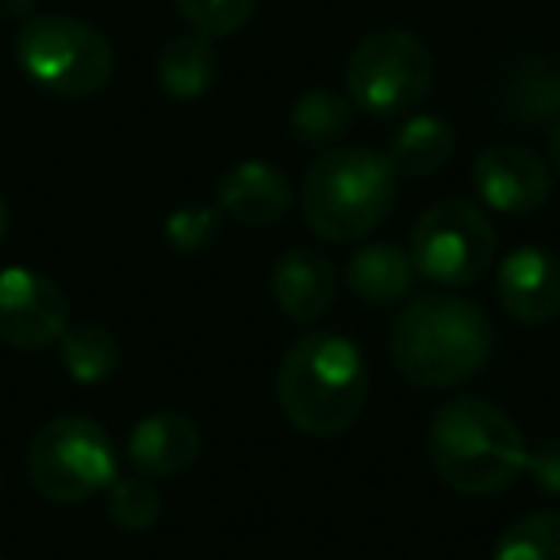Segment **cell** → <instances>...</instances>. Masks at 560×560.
Wrapping results in <instances>:
<instances>
[{
	"label": "cell",
	"instance_id": "obj_13",
	"mask_svg": "<svg viewBox=\"0 0 560 560\" xmlns=\"http://www.w3.org/2000/svg\"><path fill=\"white\" fill-rule=\"evenodd\" d=\"M272 300L292 323H319L338 300V269L312 246L284 249L272 265Z\"/></svg>",
	"mask_w": 560,
	"mask_h": 560
},
{
	"label": "cell",
	"instance_id": "obj_7",
	"mask_svg": "<svg viewBox=\"0 0 560 560\" xmlns=\"http://www.w3.org/2000/svg\"><path fill=\"white\" fill-rule=\"evenodd\" d=\"M27 476L50 503H85L119 476V457L101 422L58 415L27 442Z\"/></svg>",
	"mask_w": 560,
	"mask_h": 560
},
{
	"label": "cell",
	"instance_id": "obj_3",
	"mask_svg": "<svg viewBox=\"0 0 560 560\" xmlns=\"http://www.w3.org/2000/svg\"><path fill=\"white\" fill-rule=\"evenodd\" d=\"M369 365L342 335H304L277 369V404L284 419L312 438H335L361 419Z\"/></svg>",
	"mask_w": 560,
	"mask_h": 560
},
{
	"label": "cell",
	"instance_id": "obj_14",
	"mask_svg": "<svg viewBox=\"0 0 560 560\" xmlns=\"http://www.w3.org/2000/svg\"><path fill=\"white\" fill-rule=\"evenodd\" d=\"M219 211L238 226H272L289 215L292 185L269 162H238L219 177Z\"/></svg>",
	"mask_w": 560,
	"mask_h": 560
},
{
	"label": "cell",
	"instance_id": "obj_21",
	"mask_svg": "<svg viewBox=\"0 0 560 560\" xmlns=\"http://www.w3.org/2000/svg\"><path fill=\"white\" fill-rule=\"evenodd\" d=\"M104 491H108V499H104L108 518L127 534H142L162 518V495L147 476H116Z\"/></svg>",
	"mask_w": 560,
	"mask_h": 560
},
{
	"label": "cell",
	"instance_id": "obj_23",
	"mask_svg": "<svg viewBox=\"0 0 560 560\" xmlns=\"http://www.w3.org/2000/svg\"><path fill=\"white\" fill-rule=\"evenodd\" d=\"M219 211L208 203H185L165 219V238L177 254H200L219 238Z\"/></svg>",
	"mask_w": 560,
	"mask_h": 560
},
{
	"label": "cell",
	"instance_id": "obj_5",
	"mask_svg": "<svg viewBox=\"0 0 560 560\" xmlns=\"http://www.w3.org/2000/svg\"><path fill=\"white\" fill-rule=\"evenodd\" d=\"M346 89L353 108L365 116H407L434 89V55L404 27L369 32L346 58Z\"/></svg>",
	"mask_w": 560,
	"mask_h": 560
},
{
	"label": "cell",
	"instance_id": "obj_4",
	"mask_svg": "<svg viewBox=\"0 0 560 560\" xmlns=\"http://www.w3.org/2000/svg\"><path fill=\"white\" fill-rule=\"evenodd\" d=\"M399 177L384 154L369 147H335L307 170L300 203L323 242H361L388 219Z\"/></svg>",
	"mask_w": 560,
	"mask_h": 560
},
{
	"label": "cell",
	"instance_id": "obj_6",
	"mask_svg": "<svg viewBox=\"0 0 560 560\" xmlns=\"http://www.w3.org/2000/svg\"><path fill=\"white\" fill-rule=\"evenodd\" d=\"M16 62L39 89L58 96H93L116 73L112 43L73 16H32L16 35Z\"/></svg>",
	"mask_w": 560,
	"mask_h": 560
},
{
	"label": "cell",
	"instance_id": "obj_19",
	"mask_svg": "<svg viewBox=\"0 0 560 560\" xmlns=\"http://www.w3.org/2000/svg\"><path fill=\"white\" fill-rule=\"evenodd\" d=\"M353 101L338 89H312L304 93L296 104H292V116H289V127L296 135L300 147H335L353 124Z\"/></svg>",
	"mask_w": 560,
	"mask_h": 560
},
{
	"label": "cell",
	"instance_id": "obj_26",
	"mask_svg": "<svg viewBox=\"0 0 560 560\" xmlns=\"http://www.w3.org/2000/svg\"><path fill=\"white\" fill-rule=\"evenodd\" d=\"M9 203H4V196H0V242H4V234H9Z\"/></svg>",
	"mask_w": 560,
	"mask_h": 560
},
{
	"label": "cell",
	"instance_id": "obj_28",
	"mask_svg": "<svg viewBox=\"0 0 560 560\" xmlns=\"http://www.w3.org/2000/svg\"><path fill=\"white\" fill-rule=\"evenodd\" d=\"M0 560H4V557H0Z\"/></svg>",
	"mask_w": 560,
	"mask_h": 560
},
{
	"label": "cell",
	"instance_id": "obj_20",
	"mask_svg": "<svg viewBox=\"0 0 560 560\" xmlns=\"http://www.w3.org/2000/svg\"><path fill=\"white\" fill-rule=\"evenodd\" d=\"M491 560H560V506L529 511L503 529Z\"/></svg>",
	"mask_w": 560,
	"mask_h": 560
},
{
	"label": "cell",
	"instance_id": "obj_9",
	"mask_svg": "<svg viewBox=\"0 0 560 560\" xmlns=\"http://www.w3.org/2000/svg\"><path fill=\"white\" fill-rule=\"evenodd\" d=\"M70 327V300L58 280L24 265L0 269V342L12 350H47Z\"/></svg>",
	"mask_w": 560,
	"mask_h": 560
},
{
	"label": "cell",
	"instance_id": "obj_2",
	"mask_svg": "<svg viewBox=\"0 0 560 560\" xmlns=\"http://www.w3.org/2000/svg\"><path fill=\"white\" fill-rule=\"evenodd\" d=\"M427 450L434 472L460 495H499L526 476L529 445L499 407L476 396L442 404L430 419Z\"/></svg>",
	"mask_w": 560,
	"mask_h": 560
},
{
	"label": "cell",
	"instance_id": "obj_24",
	"mask_svg": "<svg viewBox=\"0 0 560 560\" xmlns=\"http://www.w3.org/2000/svg\"><path fill=\"white\" fill-rule=\"evenodd\" d=\"M526 476L545 491V495L560 499V438H545L529 450L526 457Z\"/></svg>",
	"mask_w": 560,
	"mask_h": 560
},
{
	"label": "cell",
	"instance_id": "obj_27",
	"mask_svg": "<svg viewBox=\"0 0 560 560\" xmlns=\"http://www.w3.org/2000/svg\"><path fill=\"white\" fill-rule=\"evenodd\" d=\"M557 104H560V78H557Z\"/></svg>",
	"mask_w": 560,
	"mask_h": 560
},
{
	"label": "cell",
	"instance_id": "obj_16",
	"mask_svg": "<svg viewBox=\"0 0 560 560\" xmlns=\"http://www.w3.org/2000/svg\"><path fill=\"white\" fill-rule=\"evenodd\" d=\"M158 89L173 101H196L203 96L219 78V55L208 35H177L162 47L154 66Z\"/></svg>",
	"mask_w": 560,
	"mask_h": 560
},
{
	"label": "cell",
	"instance_id": "obj_1",
	"mask_svg": "<svg viewBox=\"0 0 560 560\" xmlns=\"http://www.w3.org/2000/svg\"><path fill=\"white\" fill-rule=\"evenodd\" d=\"M495 330L480 304L453 292H430L399 312L388 358L415 388H457L488 365Z\"/></svg>",
	"mask_w": 560,
	"mask_h": 560
},
{
	"label": "cell",
	"instance_id": "obj_10",
	"mask_svg": "<svg viewBox=\"0 0 560 560\" xmlns=\"http://www.w3.org/2000/svg\"><path fill=\"white\" fill-rule=\"evenodd\" d=\"M472 185L476 196L503 215H534L552 196L549 165L534 150L511 147V142L480 150V158L472 162Z\"/></svg>",
	"mask_w": 560,
	"mask_h": 560
},
{
	"label": "cell",
	"instance_id": "obj_8",
	"mask_svg": "<svg viewBox=\"0 0 560 560\" xmlns=\"http://www.w3.org/2000/svg\"><path fill=\"white\" fill-rule=\"evenodd\" d=\"M499 249L495 223L472 200H438L411 231V265L442 289H465L491 269Z\"/></svg>",
	"mask_w": 560,
	"mask_h": 560
},
{
	"label": "cell",
	"instance_id": "obj_18",
	"mask_svg": "<svg viewBox=\"0 0 560 560\" xmlns=\"http://www.w3.org/2000/svg\"><path fill=\"white\" fill-rule=\"evenodd\" d=\"M58 353H62V369L70 373V381L85 388L104 384L119 369V342L101 323L66 327V335L58 338Z\"/></svg>",
	"mask_w": 560,
	"mask_h": 560
},
{
	"label": "cell",
	"instance_id": "obj_25",
	"mask_svg": "<svg viewBox=\"0 0 560 560\" xmlns=\"http://www.w3.org/2000/svg\"><path fill=\"white\" fill-rule=\"evenodd\" d=\"M549 165L560 177V124H552V131H549Z\"/></svg>",
	"mask_w": 560,
	"mask_h": 560
},
{
	"label": "cell",
	"instance_id": "obj_17",
	"mask_svg": "<svg viewBox=\"0 0 560 560\" xmlns=\"http://www.w3.org/2000/svg\"><path fill=\"white\" fill-rule=\"evenodd\" d=\"M457 150V131L445 124L442 116H411L396 135H392L388 162L396 170V177H434L438 170H445Z\"/></svg>",
	"mask_w": 560,
	"mask_h": 560
},
{
	"label": "cell",
	"instance_id": "obj_11",
	"mask_svg": "<svg viewBox=\"0 0 560 560\" xmlns=\"http://www.w3.org/2000/svg\"><path fill=\"white\" fill-rule=\"evenodd\" d=\"M495 289L499 304L514 323H552L560 315V257L545 246L511 249L499 265Z\"/></svg>",
	"mask_w": 560,
	"mask_h": 560
},
{
	"label": "cell",
	"instance_id": "obj_22",
	"mask_svg": "<svg viewBox=\"0 0 560 560\" xmlns=\"http://www.w3.org/2000/svg\"><path fill=\"white\" fill-rule=\"evenodd\" d=\"M173 4L208 39L238 35L257 12V0H173Z\"/></svg>",
	"mask_w": 560,
	"mask_h": 560
},
{
	"label": "cell",
	"instance_id": "obj_12",
	"mask_svg": "<svg viewBox=\"0 0 560 560\" xmlns=\"http://www.w3.org/2000/svg\"><path fill=\"white\" fill-rule=\"evenodd\" d=\"M203 434L185 411H150L127 438V460L147 480H173L200 457Z\"/></svg>",
	"mask_w": 560,
	"mask_h": 560
},
{
	"label": "cell",
	"instance_id": "obj_15",
	"mask_svg": "<svg viewBox=\"0 0 560 560\" xmlns=\"http://www.w3.org/2000/svg\"><path fill=\"white\" fill-rule=\"evenodd\" d=\"M415 265L411 254L396 242H373L361 246L346 265V284L365 304H396L411 292Z\"/></svg>",
	"mask_w": 560,
	"mask_h": 560
}]
</instances>
